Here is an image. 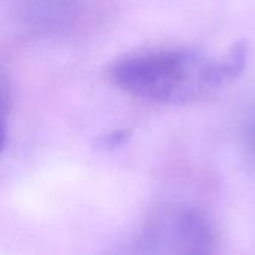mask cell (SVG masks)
<instances>
[{
	"label": "cell",
	"instance_id": "obj_1",
	"mask_svg": "<svg viewBox=\"0 0 255 255\" xmlns=\"http://www.w3.org/2000/svg\"><path fill=\"white\" fill-rule=\"evenodd\" d=\"M247 43L232 45L223 55L194 48H152L118 58L111 81L133 97L158 105H187L236 79L247 63Z\"/></svg>",
	"mask_w": 255,
	"mask_h": 255
},
{
	"label": "cell",
	"instance_id": "obj_2",
	"mask_svg": "<svg viewBox=\"0 0 255 255\" xmlns=\"http://www.w3.org/2000/svg\"><path fill=\"white\" fill-rule=\"evenodd\" d=\"M218 233L211 217L191 205H173L157 211L143 226L137 248L149 254L215 253Z\"/></svg>",
	"mask_w": 255,
	"mask_h": 255
},
{
	"label": "cell",
	"instance_id": "obj_3",
	"mask_svg": "<svg viewBox=\"0 0 255 255\" xmlns=\"http://www.w3.org/2000/svg\"><path fill=\"white\" fill-rule=\"evenodd\" d=\"M241 139L247 155L255 163V103L244 117L241 126Z\"/></svg>",
	"mask_w": 255,
	"mask_h": 255
},
{
	"label": "cell",
	"instance_id": "obj_4",
	"mask_svg": "<svg viewBox=\"0 0 255 255\" xmlns=\"http://www.w3.org/2000/svg\"><path fill=\"white\" fill-rule=\"evenodd\" d=\"M12 91L9 78L0 70V123H6V118L10 111Z\"/></svg>",
	"mask_w": 255,
	"mask_h": 255
},
{
	"label": "cell",
	"instance_id": "obj_5",
	"mask_svg": "<svg viewBox=\"0 0 255 255\" xmlns=\"http://www.w3.org/2000/svg\"><path fill=\"white\" fill-rule=\"evenodd\" d=\"M127 133L124 131H115V133H111L108 136L103 137L102 140V145L103 148H115V146H121L126 140H127Z\"/></svg>",
	"mask_w": 255,
	"mask_h": 255
},
{
	"label": "cell",
	"instance_id": "obj_6",
	"mask_svg": "<svg viewBox=\"0 0 255 255\" xmlns=\"http://www.w3.org/2000/svg\"><path fill=\"white\" fill-rule=\"evenodd\" d=\"M6 143V123H0V152Z\"/></svg>",
	"mask_w": 255,
	"mask_h": 255
}]
</instances>
